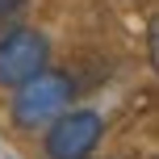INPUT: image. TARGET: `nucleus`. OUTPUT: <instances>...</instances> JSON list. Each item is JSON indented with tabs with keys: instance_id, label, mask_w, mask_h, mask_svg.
<instances>
[{
	"instance_id": "1",
	"label": "nucleus",
	"mask_w": 159,
	"mask_h": 159,
	"mask_svg": "<svg viewBox=\"0 0 159 159\" xmlns=\"http://www.w3.org/2000/svg\"><path fill=\"white\" fill-rule=\"evenodd\" d=\"M75 84L67 71H38L34 80H25L21 88H13V121L21 130H38L50 126L63 109H71Z\"/></svg>"
},
{
	"instance_id": "2",
	"label": "nucleus",
	"mask_w": 159,
	"mask_h": 159,
	"mask_svg": "<svg viewBox=\"0 0 159 159\" xmlns=\"http://www.w3.org/2000/svg\"><path fill=\"white\" fill-rule=\"evenodd\" d=\"M50 63V42L46 34L17 25L0 38V88H21L25 80H34L38 71H46Z\"/></svg>"
},
{
	"instance_id": "3",
	"label": "nucleus",
	"mask_w": 159,
	"mask_h": 159,
	"mask_svg": "<svg viewBox=\"0 0 159 159\" xmlns=\"http://www.w3.org/2000/svg\"><path fill=\"white\" fill-rule=\"evenodd\" d=\"M105 134V121L96 109H63L46 126V159H88Z\"/></svg>"
},
{
	"instance_id": "4",
	"label": "nucleus",
	"mask_w": 159,
	"mask_h": 159,
	"mask_svg": "<svg viewBox=\"0 0 159 159\" xmlns=\"http://www.w3.org/2000/svg\"><path fill=\"white\" fill-rule=\"evenodd\" d=\"M21 4H25V0H0V17H13Z\"/></svg>"
}]
</instances>
